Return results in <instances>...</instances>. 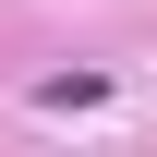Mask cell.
<instances>
[{"label":"cell","instance_id":"cell-1","mask_svg":"<svg viewBox=\"0 0 157 157\" xmlns=\"http://www.w3.org/2000/svg\"><path fill=\"white\" fill-rule=\"evenodd\" d=\"M36 109H109V73H48Z\"/></svg>","mask_w":157,"mask_h":157}]
</instances>
